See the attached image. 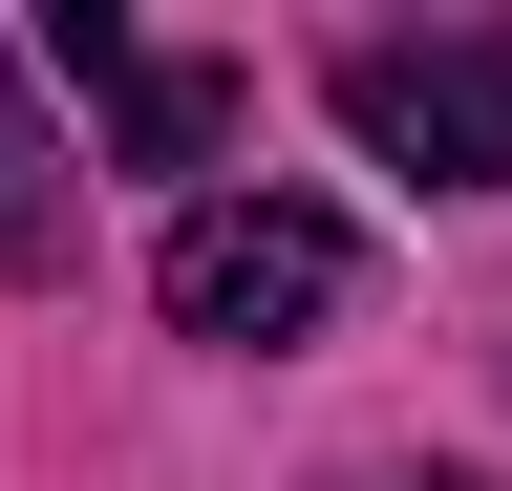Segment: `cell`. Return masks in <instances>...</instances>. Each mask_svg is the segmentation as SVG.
<instances>
[{
    "label": "cell",
    "mask_w": 512,
    "mask_h": 491,
    "mask_svg": "<svg viewBox=\"0 0 512 491\" xmlns=\"http://www.w3.org/2000/svg\"><path fill=\"white\" fill-rule=\"evenodd\" d=\"M150 299H171L192 342H320L363 299V235L320 214V193H192L171 257H150Z\"/></svg>",
    "instance_id": "cell-1"
},
{
    "label": "cell",
    "mask_w": 512,
    "mask_h": 491,
    "mask_svg": "<svg viewBox=\"0 0 512 491\" xmlns=\"http://www.w3.org/2000/svg\"><path fill=\"white\" fill-rule=\"evenodd\" d=\"M342 129L427 193H512V43H342Z\"/></svg>",
    "instance_id": "cell-2"
},
{
    "label": "cell",
    "mask_w": 512,
    "mask_h": 491,
    "mask_svg": "<svg viewBox=\"0 0 512 491\" xmlns=\"http://www.w3.org/2000/svg\"><path fill=\"white\" fill-rule=\"evenodd\" d=\"M43 65L107 107V150H128V171H214V150H235V65H192V43H128V22H86V0H64Z\"/></svg>",
    "instance_id": "cell-3"
},
{
    "label": "cell",
    "mask_w": 512,
    "mask_h": 491,
    "mask_svg": "<svg viewBox=\"0 0 512 491\" xmlns=\"http://www.w3.org/2000/svg\"><path fill=\"white\" fill-rule=\"evenodd\" d=\"M86 235H64V150H43V107H22V65H0V278H64Z\"/></svg>",
    "instance_id": "cell-4"
},
{
    "label": "cell",
    "mask_w": 512,
    "mask_h": 491,
    "mask_svg": "<svg viewBox=\"0 0 512 491\" xmlns=\"http://www.w3.org/2000/svg\"><path fill=\"white\" fill-rule=\"evenodd\" d=\"M363 491H448V470H363Z\"/></svg>",
    "instance_id": "cell-5"
}]
</instances>
